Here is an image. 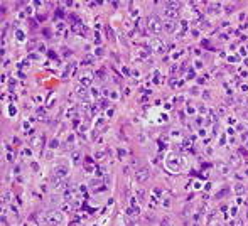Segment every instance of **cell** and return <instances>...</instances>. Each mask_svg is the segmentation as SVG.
Instances as JSON below:
<instances>
[{
    "mask_svg": "<svg viewBox=\"0 0 248 226\" xmlns=\"http://www.w3.org/2000/svg\"><path fill=\"white\" fill-rule=\"evenodd\" d=\"M172 29H174V24H172V22H166V30H169V32H170Z\"/></svg>",
    "mask_w": 248,
    "mask_h": 226,
    "instance_id": "30bf717a",
    "label": "cell"
},
{
    "mask_svg": "<svg viewBox=\"0 0 248 226\" xmlns=\"http://www.w3.org/2000/svg\"><path fill=\"white\" fill-rule=\"evenodd\" d=\"M58 147V142H56V140H52V142H51V148H56Z\"/></svg>",
    "mask_w": 248,
    "mask_h": 226,
    "instance_id": "7c38bea8",
    "label": "cell"
},
{
    "mask_svg": "<svg viewBox=\"0 0 248 226\" xmlns=\"http://www.w3.org/2000/svg\"><path fill=\"white\" fill-rule=\"evenodd\" d=\"M84 169H86V174H88V170H89V172H91V170H95V166H93V160H91V157H86Z\"/></svg>",
    "mask_w": 248,
    "mask_h": 226,
    "instance_id": "ba28073f",
    "label": "cell"
},
{
    "mask_svg": "<svg viewBox=\"0 0 248 226\" xmlns=\"http://www.w3.org/2000/svg\"><path fill=\"white\" fill-rule=\"evenodd\" d=\"M74 91H76V95H78L80 98H86V96H88V93H86V88H84V86H81V84H78V86L74 88Z\"/></svg>",
    "mask_w": 248,
    "mask_h": 226,
    "instance_id": "8992f818",
    "label": "cell"
},
{
    "mask_svg": "<svg viewBox=\"0 0 248 226\" xmlns=\"http://www.w3.org/2000/svg\"><path fill=\"white\" fill-rule=\"evenodd\" d=\"M54 174H56V177H59V179H64V177L69 176V169L66 167V166H58V167L54 169Z\"/></svg>",
    "mask_w": 248,
    "mask_h": 226,
    "instance_id": "3957f363",
    "label": "cell"
},
{
    "mask_svg": "<svg viewBox=\"0 0 248 226\" xmlns=\"http://www.w3.org/2000/svg\"><path fill=\"white\" fill-rule=\"evenodd\" d=\"M63 219H64V216H63V213L61 211H49V213H46L44 216H42V221L44 223H47L49 226H58L63 223Z\"/></svg>",
    "mask_w": 248,
    "mask_h": 226,
    "instance_id": "6da1fadb",
    "label": "cell"
},
{
    "mask_svg": "<svg viewBox=\"0 0 248 226\" xmlns=\"http://www.w3.org/2000/svg\"><path fill=\"white\" fill-rule=\"evenodd\" d=\"M15 37H17V41H24V39H25L22 30H17V32H15Z\"/></svg>",
    "mask_w": 248,
    "mask_h": 226,
    "instance_id": "9c48e42d",
    "label": "cell"
},
{
    "mask_svg": "<svg viewBox=\"0 0 248 226\" xmlns=\"http://www.w3.org/2000/svg\"><path fill=\"white\" fill-rule=\"evenodd\" d=\"M91 91H93V96H98V89H96V88H93Z\"/></svg>",
    "mask_w": 248,
    "mask_h": 226,
    "instance_id": "4fadbf2b",
    "label": "cell"
},
{
    "mask_svg": "<svg viewBox=\"0 0 248 226\" xmlns=\"http://www.w3.org/2000/svg\"><path fill=\"white\" fill-rule=\"evenodd\" d=\"M80 83H83V84H91V83H93V74H91V73H83L80 76Z\"/></svg>",
    "mask_w": 248,
    "mask_h": 226,
    "instance_id": "5b68a950",
    "label": "cell"
},
{
    "mask_svg": "<svg viewBox=\"0 0 248 226\" xmlns=\"http://www.w3.org/2000/svg\"><path fill=\"white\" fill-rule=\"evenodd\" d=\"M78 160H80V152H74V154H73V162L76 164Z\"/></svg>",
    "mask_w": 248,
    "mask_h": 226,
    "instance_id": "8fae6325",
    "label": "cell"
},
{
    "mask_svg": "<svg viewBox=\"0 0 248 226\" xmlns=\"http://www.w3.org/2000/svg\"><path fill=\"white\" fill-rule=\"evenodd\" d=\"M149 27L152 32H160V22L157 17H150L149 19Z\"/></svg>",
    "mask_w": 248,
    "mask_h": 226,
    "instance_id": "277c9868",
    "label": "cell"
},
{
    "mask_svg": "<svg viewBox=\"0 0 248 226\" xmlns=\"http://www.w3.org/2000/svg\"><path fill=\"white\" fill-rule=\"evenodd\" d=\"M64 181L63 179H59V177H56V181H54V189L56 191H64Z\"/></svg>",
    "mask_w": 248,
    "mask_h": 226,
    "instance_id": "52a82bcc",
    "label": "cell"
},
{
    "mask_svg": "<svg viewBox=\"0 0 248 226\" xmlns=\"http://www.w3.org/2000/svg\"><path fill=\"white\" fill-rule=\"evenodd\" d=\"M135 177H137V181H139V182H145V181H147V179L150 177L149 169H147V167H140L139 170H137Z\"/></svg>",
    "mask_w": 248,
    "mask_h": 226,
    "instance_id": "7a4b0ae2",
    "label": "cell"
}]
</instances>
